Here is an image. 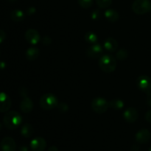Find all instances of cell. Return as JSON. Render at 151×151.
<instances>
[{"label":"cell","instance_id":"6da1fadb","mask_svg":"<svg viewBox=\"0 0 151 151\" xmlns=\"http://www.w3.org/2000/svg\"><path fill=\"white\" fill-rule=\"evenodd\" d=\"M22 122V118L20 114L15 111H8L3 118L4 126L10 130L17 128Z\"/></svg>","mask_w":151,"mask_h":151},{"label":"cell","instance_id":"7a4b0ae2","mask_svg":"<svg viewBox=\"0 0 151 151\" xmlns=\"http://www.w3.org/2000/svg\"><path fill=\"white\" fill-rule=\"evenodd\" d=\"M99 66L103 72L106 73L114 72L116 67V59L109 55L101 56L99 60Z\"/></svg>","mask_w":151,"mask_h":151},{"label":"cell","instance_id":"3957f363","mask_svg":"<svg viewBox=\"0 0 151 151\" xmlns=\"http://www.w3.org/2000/svg\"><path fill=\"white\" fill-rule=\"evenodd\" d=\"M40 106L44 110L49 111L54 109L56 106H58V103L57 97L52 94H46L41 97L40 99Z\"/></svg>","mask_w":151,"mask_h":151},{"label":"cell","instance_id":"277c9868","mask_svg":"<svg viewBox=\"0 0 151 151\" xmlns=\"http://www.w3.org/2000/svg\"><path fill=\"white\" fill-rule=\"evenodd\" d=\"M151 9L150 0H135L132 4V10L138 15L145 14Z\"/></svg>","mask_w":151,"mask_h":151},{"label":"cell","instance_id":"5b68a950","mask_svg":"<svg viewBox=\"0 0 151 151\" xmlns=\"http://www.w3.org/2000/svg\"><path fill=\"white\" fill-rule=\"evenodd\" d=\"M109 107V103H108L104 98L102 97H96L91 102V108L96 113H105L108 110Z\"/></svg>","mask_w":151,"mask_h":151},{"label":"cell","instance_id":"8992f818","mask_svg":"<svg viewBox=\"0 0 151 151\" xmlns=\"http://www.w3.org/2000/svg\"><path fill=\"white\" fill-rule=\"evenodd\" d=\"M137 84L138 88L147 94H150L151 91V79L147 75H141L137 80Z\"/></svg>","mask_w":151,"mask_h":151},{"label":"cell","instance_id":"52a82bcc","mask_svg":"<svg viewBox=\"0 0 151 151\" xmlns=\"http://www.w3.org/2000/svg\"><path fill=\"white\" fill-rule=\"evenodd\" d=\"M11 107V100L4 92H0V112H7Z\"/></svg>","mask_w":151,"mask_h":151},{"label":"cell","instance_id":"ba28073f","mask_svg":"<svg viewBox=\"0 0 151 151\" xmlns=\"http://www.w3.org/2000/svg\"><path fill=\"white\" fill-rule=\"evenodd\" d=\"M46 146L47 142L42 137H36L30 142V148L32 151H44Z\"/></svg>","mask_w":151,"mask_h":151},{"label":"cell","instance_id":"9c48e42d","mask_svg":"<svg viewBox=\"0 0 151 151\" xmlns=\"http://www.w3.org/2000/svg\"><path fill=\"white\" fill-rule=\"evenodd\" d=\"M1 149L2 151H16V142L11 137H4L1 142Z\"/></svg>","mask_w":151,"mask_h":151},{"label":"cell","instance_id":"30bf717a","mask_svg":"<svg viewBox=\"0 0 151 151\" xmlns=\"http://www.w3.org/2000/svg\"><path fill=\"white\" fill-rule=\"evenodd\" d=\"M25 38L30 44H36L40 41V34L36 29H29L25 33Z\"/></svg>","mask_w":151,"mask_h":151},{"label":"cell","instance_id":"8fae6325","mask_svg":"<svg viewBox=\"0 0 151 151\" xmlns=\"http://www.w3.org/2000/svg\"><path fill=\"white\" fill-rule=\"evenodd\" d=\"M103 53V47L100 44H94L87 50V55L91 58H100Z\"/></svg>","mask_w":151,"mask_h":151},{"label":"cell","instance_id":"7c38bea8","mask_svg":"<svg viewBox=\"0 0 151 151\" xmlns=\"http://www.w3.org/2000/svg\"><path fill=\"white\" fill-rule=\"evenodd\" d=\"M150 138V133L147 129H142L136 134V140L140 144H145L147 142Z\"/></svg>","mask_w":151,"mask_h":151},{"label":"cell","instance_id":"4fadbf2b","mask_svg":"<svg viewBox=\"0 0 151 151\" xmlns=\"http://www.w3.org/2000/svg\"><path fill=\"white\" fill-rule=\"evenodd\" d=\"M124 118L129 123H133L138 118V112L134 108H129L123 114Z\"/></svg>","mask_w":151,"mask_h":151},{"label":"cell","instance_id":"5bb4252c","mask_svg":"<svg viewBox=\"0 0 151 151\" xmlns=\"http://www.w3.org/2000/svg\"><path fill=\"white\" fill-rule=\"evenodd\" d=\"M20 109L24 113H29L33 109V103L32 100L28 97L24 98L21 102Z\"/></svg>","mask_w":151,"mask_h":151},{"label":"cell","instance_id":"9a60e30c","mask_svg":"<svg viewBox=\"0 0 151 151\" xmlns=\"http://www.w3.org/2000/svg\"><path fill=\"white\" fill-rule=\"evenodd\" d=\"M117 41L113 38H108L104 42V47L108 52H114L117 49Z\"/></svg>","mask_w":151,"mask_h":151},{"label":"cell","instance_id":"2e32d148","mask_svg":"<svg viewBox=\"0 0 151 151\" xmlns=\"http://www.w3.org/2000/svg\"><path fill=\"white\" fill-rule=\"evenodd\" d=\"M40 51L36 47H30L26 52V57L29 60H34L39 56Z\"/></svg>","mask_w":151,"mask_h":151},{"label":"cell","instance_id":"e0dca14e","mask_svg":"<svg viewBox=\"0 0 151 151\" xmlns=\"http://www.w3.org/2000/svg\"><path fill=\"white\" fill-rule=\"evenodd\" d=\"M34 129L33 127L29 123H26L22 126V130H21V134L25 138H29L33 134Z\"/></svg>","mask_w":151,"mask_h":151},{"label":"cell","instance_id":"ac0fdd59","mask_svg":"<svg viewBox=\"0 0 151 151\" xmlns=\"http://www.w3.org/2000/svg\"><path fill=\"white\" fill-rule=\"evenodd\" d=\"M105 16L110 22H115L119 19V13L114 9H109L105 12Z\"/></svg>","mask_w":151,"mask_h":151},{"label":"cell","instance_id":"d6986e66","mask_svg":"<svg viewBox=\"0 0 151 151\" xmlns=\"http://www.w3.org/2000/svg\"><path fill=\"white\" fill-rule=\"evenodd\" d=\"M10 18L13 21L16 22H22L24 19V13L21 10H14L10 13Z\"/></svg>","mask_w":151,"mask_h":151},{"label":"cell","instance_id":"ffe728a7","mask_svg":"<svg viewBox=\"0 0 151 151\" xmlns=\"http://www.w3.org/2000/svg\"><path fill=\"white\" fill-rule=\"evenodd\" d=\"M109 107H111L114 110H120L124 107V102L120 99H114L109 102Z\"/></svg>","mask_w":151,"mask_h":151},{"label":"cell","instance_id":"44dd1931","mask_svg":"<svg viewBox=\"0 0 151 151\" xmlns=\"http://www.w3.org/2000/svg\"><path fill=\"white\" fill-rule=\"evenodd\" d=\"M85 39L87 42L91 44H95L97 41V36L94 32H88L85 35Z\"/></svg>","mask_w":151,"mask_h":151},{"label":"cell","instance_id":"7402d4cb","mask_svg":"<svg viewBox=\"0 0 151 151\" xmlns=\"http://www.w3.org/2000/svg\"><path fill=\"white\" fill-rule=\"evenodd\" d=\"M96 2L100 8H107L111 4L112 0H96Z\"/></svg>","mask_w":151,"mask_h":151},{"label":"cell","instance_id":"603a6c76","mask_svg":"<svg viewBox=\"0 0 151 151\" xmlns=\"http://www.w3.org/2000/svg\"><path fill=\"white\" fill-rule=\"evenodd\" d=\"M128 52L125 49H121L116 52V58L119 60H125L128 58Z\"/></svg>","mask_w":151,"mask_h":151},{"label":"cell","instance_id":"cb8c5ba5","mask_svg":"<svg viewBox=\"0 0 151 151\" xmlns=\"http://www.w3.org/2000/svg\"><path fill=\"white\" fill-rule=\"evenodd\" d=\"M78 4L83 8H89L92 6L93 0H78Z\"/></svg>","mask_w":151,"mask_h":151},{"label":"cell","instance_id":"d4e9b609","mask_svg":"<svg viewBox=\"0 0 151 151\" xmlns=\"http://www.w3.org/2000/svg\"><path fill=\"white\" fill-rule=\"evenodd\" d=\"M101 16V13H100V11L99 10H95L94 12L92 13V19H97L100 17Z\"/></svg>","mask_w":151,"mask_h":151},{"label":"cell","instance_id":"484cf974","mask_svg":"<svg viewBox=\"0 0 151 151\" xmlns=\"http://www.w3.org/2000/svg\"><path fill=\"white\" fill-rule=\"evenodd\" d=\"M58 109L61 111H66L68 109L67 105L65 104V103H60V104L58 105Z\"/></svg>","mask_w":151,"mask_h":151},{"label":"cell","instance_id":"4316f807","mask_svg":"<svg viewBox=\"0 0 151 151\" xmlns=\"http://www.w3.org/2000/svg\"><path fill=\"white\" fill-rule=\"evenodd\" d=\"M6 38V33L3 29H0V44L4 41Z\"/></svg>","mask_w":151,"mask_h":151},{"label":"cell","instance_id":"83f0119b","mask_svg":"<svg viewBox=\"0 0 151 151\" xmlns=\"http://www.w3.org/2000/svg\"><path fill=\"white\" fill-rule=\"evenodd\" d=\"M50 39H51V38H49L48 36H45V37H44V38L42 39L43 44H45V45H49V44H51V42H52V41H51V40H50Z\"/></svg>","mask_w":151,"mask_h":151},{"label":"cell","instance_id":"f1b7e54d","mask_svg":"<svg viewBox=\"0 0 151 151\" xmlns=\"http://www.w3.org/2000/svg\"><path fill=\"white\" fill-rule=\"evenodd\" d=\"M145 119L148 122L151 123V110L148 111L145 114Z\"/></svg>","mask_w":151,"mask_h":151},{"label":"cell","instance_id":"f546056e","mask_svg":"<svg viewBox=\"0 0 151 151\" xmlns=\"http://www.w3.org/2000/svg\"><path fill=\"white\" fill-rule=\"evenodd\" d=\"M35 12V8L34 7H29V9H27V13L28 14H32Z\"/></svg>","mask_w":151,"mask_h":151},{"label":"cell","instance_id":"4dcf8cb0","mask_svg":"<svg viewBox=\"0 0 151 151\" xmlns=\"http://www.w3.org/2000/svg\"><path fill=\"white\" fill-rule=\"evenodd\" d=\"M147 103L149 106H151V94H148L147 97Z\"/></svg>","mask_w":151,"mask_h":151},{"label":"cell","instance_id":"1f68e13d","mask_svg":"<svg viewBox=\"0 0 151 151\" xmlns=\"http://www.w3.org/2000/svg\"><path fill=\"white\" fill-rule=\"evenodd\" d=\"M6 67V64L4 62L0 61V69H4Z\"/></svg>","mask_w":151,"mask_h":151},{"label":"cell","instance_id":"d6a6232c","mask_svg":"<svg viewBox=\"0 0 151 151\" xmlns=\"http://www.w3.org/2000/svg\"><path fill=\"white\" fill-rule=\"evenodd\" d=\"M48 151H58V148L55 147V146H52V147H50Z\"/></svg>","mask_w":151,"mask_h":151},{"label":"cell","instance_id":"836d02e7","mask_svg":"<svg viewBox=\"0 0 151 151\" xmlns=\"http://www.w3.org/2000/svg\"><path fill=\"white\" fill-rule=\"evenodd\" d=\"M9 1H10V2H14V1H17V0H8Z\"/></svg>","mask_w":151,"mask_h":151},{"label":"cell","instance_id":"e575fe53","mask_svg":"<svg viewBox=\"0 0 151 151\" xmlns=\"http://www.w3.org/2000/svg\"><path fill=\"white\" fill-rule=\"evenodd\" d=\"M1 124L0 123V129H1Z\"/></svg>","mask_w":151,"mask_h":151},{"label":"cell","instance_id":"d590c367","mask_svg":"<svg viewBox=\"0 0 151 151\" xmlns=\"http://www.w3.org/2000/svg\"><path fill=\"white\" fill-rule=\"evenodd\" d=\"M149 151H151V147H150V149H149Z\"/></svg>","mask_w":151,"mask_h":151},{"label":"cell","instance_id":"8d00e7d4","mask_svg":"<svg viewBox=\"0 0 151 151\" xmlns=\"http://www.w3.org/2000/svg\"><path fill=\"white\" fill-rule=\"evenodd\" d=\"M150 10H151V9H150Z\"/></svg>","mask_w":151,"mask_h":151}]
</instances>
